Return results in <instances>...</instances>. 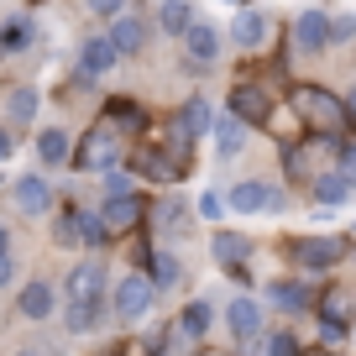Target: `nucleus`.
<instances>
[{"label": "nucleus", "instance_id": "nucleus-20", "mask_svg": "<svg viewBox=\"0 0 356 356\" xmlns=\"http://www.w3.org/2000/svg\"><path fill=\"white\" fill-rule=\"evenodd\" d=\"M293 47H299V53L330 47V16L325 11H299V22H293Z\"/></svg>", "mask_w": 356, "mask_h": 356}, {"label": "nucleus", "instance_id": "nucleus-23", "mask_svg": "<svg viewBox=\"0 0 356 356\" xmlns=\"http://www.w3.org/2000/svg\"><path fill=\"white\" fill-rule=\"evenodd\" d=\"M37 105H42V95H37L32 84H16L11 95H6V111H11V131H16V126H32V121H37Z\"/></svg>", "mask_w": 356, "mask_h": 356}, {"label": "nucleus", "instance_id": "nucleus-25", "mask_svg": "<svg viewBox=\"0 0 356 356\" xmlns=\"http://www.w3.org/2000/svg\"><path fill=\"white\" fill-rule=\"evenodd\" d=\"M210 252H215V262H220V267H236V262H246V257H252V236L220 231V236L210 241Z\"/></svg>", "mask_w": 356, "mask_h": 356}, {"label": "nucleus", "instance_id": "nucleus-9", "mask_svg": "<svg viewBox=\"0 0 356 356\" xmlns=\"http://www.w3.org/2000/svg\"><path fill=\"white\" fill-rule=\"evenodd\" d=\"M225 204H231L236 215H262V210H283V189H278V184H262V178H246V184H236V189L225 194Z\"/></svg>", "mask_w": 356, "mask_h": 356}, {"label": "nucleus", "instance_id": "nucleus-41", "mask_svg": "<svg viewBox=\"0 0 356 356\" xmlns=\"http://www.w3.org/2000/svg\"><path fill=\"white\" fill-rule=\"evenodd\" d=\"M11 157V126H0V163Z\"/></svg>", "mask_w": 356, "mask_h": 356}, {"label": "nucleus", "instance_id": "nucleus-16", "mask_svg": "<svg viewBox=\"0 0 356 356\" xmlns=\"http://www.w3.org/2000/svg\"><path fill=\"white\" fill-rule=\"evenodd\" d=\"M105 37L115 42V53H121V58H136L147 47V22L136 11H115V22H111V32H105Z\"/></svg>", "mask_w": 356, "mask_h": 356}, {"label": "nucleus", "instance_id": "nucleus-14", "mask_svg": "<svg viewBox=\"0 0 356 356\" xmlns=\"http://www.w3.org/2000/svg\"><path fill=\"white\" fill-rule=\"evenodd\" d=\"M115 63H121V53H115L111 37H84L79 42V74L84 79H105Z\"/></svg>", "mask_w": 356, "mask_h": 356}, {"label": "nucleus", "instance_id": "nucleus-31", "mask_svg": "<svg viewBox=\"0 0 356 356\" xmlns=\"http://www.w3.org/2000/svg\"><path fill=\"white\" fill-rule=\"evenodd\" d=\"M53 241L58 246H84V210H63L53 220Z\"/></svg>", "mask_w": 356, "mask_h": 356}, {"label": "nucleus", "instance_id": "nucleus-24", "mask_svg": "<svg viewBox=\"0 0 356 356\" xmlns=\"http://www.w3.org/2000/svg\"><path fill=\"white\" fill-rule=\"evenodd\" d=\"M37 157H42L47 168H58V163H68V157H74V142H68L63 126H47V131H37Z\"/></svg>", "mask_w": 356, "mask_h": 356}, {"label": "nucleus", "instance_id": "nucleus-28", "mask_svg": "<svg viewBox=\"0 0 356 356\" xmlns=\"http://www.w3.org/2000/svg\"><path fill=\"white\" fill-rule=\"evenodd\" d=\"M142 273H147V278H152V289L163 293V289H173V283L184 278V262H178L173 252H152V262H147Z\"/></svg>", "mask_w": 356, "mask_h": 356}, {"label": "nucleus", "instance_id": "nucleus-5", "mask_svg": "<svg viewBox=\"0 0 356 356\" xmlns=\"http://www.w3.org/2000/svg\"><path fill=\"white\" fill-rule=\"evenodd\" d=\"M152 299H157V289H152V278H147L142 267H131L121 283H115V299H111V309H115V320L121 325H136L147 309H152Z\"/></svg>", "mask_w": 356, "mask_h": 356}, {"label": "nucleus", "instance_id": "nucleus-47", "mask_svg": "<svg viewBox=\"0 0 356 356\" xmlns=\"http://www.w3.org/2000/svg\"><path fill=\"white\" fill-rule=\"evenodd\" d=\"M351 262H356V246H351Z\"/></svg>", "mask_w": 356, "mask_h": 356}, {"label": "nucleus", "instance_id": "nucleus-45", "mask_svg": "<svg viewBox=\"0 0 356 356\" xmlns=\"http://www.w3.org/2000/svg\"><path fill=\"white\" fill-rule=\"evenodd\" d=\"M204 356H231V351H204Z\"/></svg>", "mask_w": 356, "mask_h": 356}, {"label": "nucleus", "instance_id": "nucleus-43", "mask_svg": "<svg viewBox=\"0 0 356 356\" xmlns=\"http://www.w3.org/2000/svg\"><path fill=\"white\" fill-rule=\"evenodd\" d=\"M346 111H351V121H356V89H351V95H346Z\"/></svg>", "mask_w": 356, "mask_h": 356}, {"label": "nucleus", "instance_id": "nucleus-29", "mask_svg": "<svg viewBox=\"0 0 356 356\" xmlns=\"http://www.w3.org/2000/svg\"><path fill=\"white\" fill-rule=\"evenodd\" d=\"M189 22H194L189 0H163V6H157V26H163L168 37H184V32H189Z\"/></svg>", "mask_w": 356, "mask_h": 356}, {"label": "nucleus", "instance_id": "nucleus-21", "mask_svg": "<svg viewBox=\"0 0 356 356\" xmlns=\"http://www.w3.org/2000/svg\"><path fill=\"white\" fill-rule=\"evenodd\" d=\"M178 335H184V341H204V335H210V325H215V304L210 299H189L184 304V309H178Z\"/></svg>", "mask_w": 356, "mask_h": 356}, {"label": "nucleus", "instance_id": "nucleus-6", "mask_svg": "<svg viewBox=\"0 0 356 356\" xmlns=\"http://www.w3.org/2000/svg\"><path fill=\"white\" fill-rule=\"evenodd\" d=\"M100 215H105V225H111V236H131L136 225H147V194H105V204H100Z\"/></svg>", "mask_w": 356, "mask_h": 356}, {"label": "nucleus", "instance_id": "nucleus-17", "mask_svg": "<svg viewBox=\"0 0 356 356\" xmlns=\"http://www.w3.org/2000/svg\"><path fill=\"white\" fill-rule=\"evenodd\" d=\"M267 304L283 314H304V309H314V293L304 278H278V283H267Z\"/></svg>", "mask_w": 356, "mask_h": 356}, {"label": "nucleus", "instance_id": "nucleus-19", "mask_svg": "<svg viewBox=\"0 0 356 356\" xmlns=\"http://www.w3.org/2000/svg\"><path fill=\"white\" fill-rule=\"evenodd\" d=\"M267 37H273V22H267L262 11H252V6H241V11H236V22H231V42L246 47V53H257Z\"/></svg>", "mask_w": 356, "mask_h": 356}, {"label": "nucleus", "instance_id": "nucleus-22", "mask_svg": "<svg viewBox=\"0 0 356 356\" xmlns=\"http://www.w3.org/2000/svg\"><path fill=\"white\" fill-rule=\"evenodd\" d=\"M100 115L115 126V131H126V136H136V131L147 126V111H142L136 100H121V95H115V100H105V111H100Z\"/></svg>", "mask_w": 356, "mask_h": 356}, {"label": "nucleus", "instance_id": "nucleus-33", "mask_svg": "<svg viewBox=\"0 0 356 356\" xmlns=\"http://www.w3.org/2000/svg\"><path fill=\"white\" fill-rule=\"evenodd\" d=\"M115 236H111V225H105V215L100 210H84V246L89 252H100V246H111Z\"/></svg>", "mask_w": 356, "mask_h": 356}, {"label": "nucleus", "instance_id": "nucleus-18", "mask_svg": "<svg viewBox=\"0 0 356 356\" xmlns=\"http://www.w3.org/2000/svg\"><path fill=\"white\" fill-rule=\"evenodd\" d=\"M16 309H22V320H53V309H58L53 283H47V278L22 283V293H16Z\"/></svg>", "mask_w": 356, "mask_h": 356}, {"label": "nucleus", "instance_id": "nucleus-7", "mask_svg": "<svg viewBox=\"0 0 356 356\" xmlns=\"http://www.w3.org/2000/svg\"><path fill=\"white\" fill-rule=\"evenodd\" d=\"M225 111H231L236 121H246V126H267L273 121V100H267V89L252 84V79H241V84L225 95Z\"/></svg>", "mask_w": 356, "mask_h": 356}, {"label": "nucleus", "instance_id": "nucleus-32", "mask_svg": "<svg viewBox=\"0 0 356 356\" xmlns=\"http://www.w3.org/2000/svg\"><path fill=\"white\" fill-rule=\"evenodd\" d=\"M147 220H152V236H178V225H184V204H178V200H163Z\"/></svg>", "mask_w": 356, "mask_h": 356}, {"label": "nucleus", "instance_id": "nucleus-39", "mask_svg": "<svg viewBox=\"0 0 356 356\" xmlns=\"http://www.w3.org/2000/svg\"><path fill=\"white\" fill-rule=\"evenodd\" d=\"M105 189H111V194H131V178H126V173H115V168H111V173H105Z\"/></svg>", "mask_w": 356, "mask_h": 356}, {"label": "nucleus", "instance_id": "nucleus-42", "mask_svg": "<svg viewBox=\"0 0 356 356\" xmlns=\"http://www.w3.org/2000/svg\"><path fill=\"white\" fill-rule=\"evenodd\" d=\"M0 252H11V231L6 225H0Z\"/></svg>", "mask_w": 356, "mask_h": 356}, {"label": "nucleus", "instance_id": "nucleus-11", "mask_svg": "<svg viewBox=\"0 0 356 356\" xmlns=\"http://www.w3.org/2000/svg\"><path fill=\"white\" fill-rule=\"evenodd\" d=\"M105 278H111V273H105L100 257H84V262L68 273V299L74 304H100L105 299Z\"/></svg>", "mask_w": 356, "mask_h": 356}, {"label": "nucleus", "instance_id": "nucleus-40", "mask_svg": "<svg viewBox=\"0 0 356 356\" xmlns=\"http://www.w3.org/2000/svg\"><path fill=\"white\" fill-rule=\"evenodd\" d=\"M11 278H16V257H11V252H0V289H6Z\"/></svg>", "mask_w": 356, "mask_h": 356}, {"label": "nucleus", "instance_id": "nucleus-35", "mask_svg": "<svg viewBox=\"0 0 356 356\" xmlns=\"http://www.w3.org/2000/svg\"><path fill=\"white\" fill-rule=\"evenodd\" d=\"M194 210H200V220H220V210H225V194H220V189H204Z\"/></svg>", "mask_w": 356, "mask_h": 356}, {"label": "nucleus", "instance_id": "nucleus-36", "mask_svg": "<svg viewBox=\"0 0 356 356\" xmlns=\"http://www.w3.org/2000/svg\"><path fill=\"white\" fill-rule=\"evenodd\" d=\"M335 173H346V184L356 189V142L341 147V157H335Z\"/></svg>", "mask_w": 356, "mask_h": 356}, {"label": "nucleus", "instance_id": "nucleus-4", "mask_svg": "<svg viewBox=\"0 0 356 356\" xmlns=\"http://www.w3.org/2000/svg\"><path fill=\"white\" fill-rule=\"evenodd\" d=\"M289 257L304 273H330L335 262L351 257V241H346V236H299V241L289 246Z\"/></svg>", "mask_w": 356, "mask_h": 356}, {"label": "nucleus", "instance_id": "nucleus-46", "mask_svg": "<svg viewBox=\"0 0 356 356\" xmlns=\"http://www.w3.org/2000/svg\"><path fill=\"white\" fill-rule=\"evenodd\" d=\"M231 6H246V0H231Z\"/></svg>", "mask_w": 356, "mask_h": 356}, {"label": "nucleus", "instance_id": "nucleus-8", "mask_svg": "<svg viewBox=\"0 0 356 356\" xmlns=\"http://www.w3.org/2000/svg\"><path fill=\"white\" fill-rule=\"evenodd\" d=\"M184 58H189L194 74L215 68V63H220V26H210V22H200V16H194L189 32H184Z\"/></svg>", "mask_w": 356, "mask_h": 356}, {"label": "nucleus", "instance_id": "nucleus-2", "mask_svg": "<svg viewBox=\"0 0 356 356\" xmlns=\"http://www.w3.org/2000/svg\"><path fill=\"white\" fill-rule=\"evenodd\" d=\"M126 152H131V136H126V131H115V126L100 115V121H95V126L84 131V142H79V152L68 157V163H74L79 173H111V168L121 163Z\"/></svg>", "mask_w": 356, "mask_h": 356}, {"label": "nucleus", "instance_id": "nucleus-1", "mask_svg": "<svg viewBox=\"0 0 356 356\" xmlns=\"http://www.w3.org/2000/svg\"><path fill=\"white\" fill-rule=\"evenodd\" d=\"M293 115H299V126L314 131V136H341L346 121H351L346 100L330 95V89H320V84H299L293 89Z\"/></svg>", "mask_w": 356, "mask_h": 356}, {"label": "nucleus", "instance_id": "nucleus-26", "mask_svg": "<svg viewBox=\"0 0 356 356\" xmlns=\"http://www.w3.org/2000/svg\"><path fill=\"white\" fill-rule=\"evenodd\" d=\"M32 42H37L32 16H11V22H0V53H26Z\"/></svg>", "mask_w": 356, "mask_h": 356}, {"label": "nucleus", "instance_id": "nucleus-3", "mask_svg": "<svg viewBox=\"0 0 356 356\" xmlns=\"http://www.w3.org/2000/svg\"><path fill=\"white\" fill-rule=\"evenodd\" d=\"M126 163H131L136 178H152V184H178V178L189 173V163L178 152H168V147H152V142H136L131 152H126Z\"/></svg>", "mask_w": 356, "mask_h": 356}, {"label": "nucleus", "instance_id": "nucleus-44", "mask_svg": "<svg viewBox=\"0 0 356 356\" xmlns=\"http://www.w3.org/2000/svg\"><path fill=\"white\" fill-rule=\"evenodd\" d=\"M16 356H47V351H37V346H26V351H16Z\"/></svg>", "mask_w": 356, "mask_h": 356}, {"label": "nucleus", "instance_id": "nucleus-37", "mask_svg": "<svg viewBox=\"0 0 356 356\" xmlns=\"http://www.w3.org/2000/svg\"><path fill=\"white\" fill-rule=\"evenodd\" d=\"M351 37H356L351 16H330V42H351Z\"/></svg>", "mask_w": 356, "mask_h": 356}, {"label": "nucleus", "instance_id": "nucleus-13", "mask_svg": "<svg viewBox=\"0 0 356 356\" xmlns=\"http://www.w3.org/2000/svg\"><path fill=\"white\" fill-rule=\"evenodd\" d=\"M11 200H16L22 215H47V210H53V184H47L42 173H22L11 184Z\"/></svg>", "mask_w": 356, "mask_h": 356}, {"label": "nucleus", "instance_id": "nucleus-34", "mask_svg": "<svg viewBox=\"0 0 356 356\" xmlns=\"http://www.w3.org/2000/svg\"><path fill=\"white\" fill-rule=\"evenodd\" d=\"M267 356H304V346H299V335H289V330H278V335H267Z\"/></svg>", "mask_w": 356, "mask_h": 356}, {"label": "nucleus", "instance_id": "nucleus-30", "mask_svg": "<svg viewBox=\"0 0 356 356\" xmlns=\"http://www.w3.org/2000/svg\"><path fill=\"white\" fill-rule=\"evenodd\" d=\"M100 325V304H74L68 299V309H63V330L68 335H89Z\"/></svg>", "mask_w": 356, "mask_h": 356}, {"label": "nucleus", "instance_id": "nucleus-15", "mask_svg": "<svg viewBox=\"0 0 356 356\" xmlns=\"http://www.w3.org/2000/svg\"><path fill=\"white\" fill-rule=\"evenodd\" d=\"M246 131H252V126H246V121H236L231 111H220V115H215V126H210L215 157H220V163H231V157H241V147H246Z\"/></svg>", "mask_w": 356, "mask_h": 356}, {"label": "nucleus", "instance_id": "nucleus-12", "mask_svg": "<svg viewBox=\"0 0 356 356\" xmlns=\"http://www.w3.org/2000/svg\"><path fill=\"white\" fill-rule=\"evenodd\" d=\"M225 330H231L236 341H257V335H262V304H257L252 293H236V299L225 304Z\"/></svg>", "mask_w": 356, "mask_h": 356}, {"label": "nucleus", "instance_id": "nucleus-10", "mask_svg": "<svg viewBox=\"0 0 356 356\" xmlns=\"http://www.w3.org/2000/svg\"><path fill=\"white\" fill-rule=\"evenodd\" d=\"M314 314H320V341L325 346H335L351 330V299L341 289H325V299H314Z\"/></svg>", "mask_w": 356, "mask_h": 356}, {"label": "nucleus", "instance_id": "nucleus-27", "mask_svg": "<svg viewBox=\"0 0 356 356\" xmlns=\"http://www.w3.org/2000/svg\"><path fill=\"white\" fill-rule=\"evenodd\" d=\"M309 194L335 210V204L351 200V184H346V173H314V178H309Z\"/></svg>", "mask_w": 356, "mask_h": 356}, {"label": "nucleus", "instance_id": "nucleus-38", "mask_svg": "<svg viewBox=\"0 0 356 356\" xmlns=\"http://www.w3.org/2000/svg\"><path fill=\"white\" fill-rule=\"evenodd\" d=\"M95 16H115V11H126V0H84Z\"/></svg>", "mask_w": 356, "mask_h": 356}]
</instances>
